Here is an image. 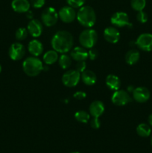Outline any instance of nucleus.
Returning <instances> with one entry per match:
<instances>
[{"mask_svg": "<svg viewBox=\"0 0 152 153\" xmlns=\"http://www.w3.org/2000/svg\"><path fill=\"white\" fill-rule=\"evenodd\" d=\"M75 67H76V70H77V71H78L80 73H82L83 71H84V70H86V62H85V61H77Z\"/></svg>", "mask_w": 152, "mask_h": 153, "instance_id": "nucleus-31", "label": "nucleus"}, {"mask_svg": "<svg viewBox=\"0 0 152 153\" xmlns=\"http://www.w3.org/2000/svg\"><path fill=\"white\" fill-rule=\"evenodd\" d=\"M131 4L132 8L137 11L143 10L146 5V0H131Z\"/></svg>", "mask_w": 152, "mask_h": 153, "instance_id": "nucleus-26", "label": "nucleus"}, {"mask_svg": "<svg viewBox=\"0 0 152 153\" xmlns=\"http://www.w3.org/2000/svg\"><path fill=\"white\" fill-rule=\"evenodd\" d=\"M75 118L76 120L82 123H86L89 120L90 115L85 111H78L75 114Z\"/></svg>", "mask_w": 152, "mask_h": 153, "instance_id": "nucleus-25", "label": "nucleus"}, {"mask_svg": "<svg viewBox=\"0 0 152 153\" xmlns=\"http://www.w3.org/2000/svg\"><path fill=\"white\" fill-rule=\"evenodd\" d=\"M75 10L71 6H64L62 8L60 9L59 13H58V16L60 19L66 23H69V22H73L76 18Z\"/></svg>", "mask_w": 152, "mask_h": 153, "instance_id": "nucleus-11", "label": "nucleus"}, {"mask_svg": "<svg viewBox=\"0 0 152 153\" xmlns=\"http://www.w3.org/2000/svg\"><path fill=\"white\" fill-rule=\"evenodd\" d=\"M98 40V34L96 31L87 28L82 31L79 36V42L83 47L91 49L93 47Z\"/></svg>", "mask_w": 152, "mask_h": 153, "instance_id": "nucleus-4", "label": "nucleus"}, {"mask_svg": "<svg viewBox=\"0 0 152 153\" xmlns=\"http://www.w3.org/2000/svg\"><path fill=\"white\" fill-rule=\"evenodd\" d=\"M46 0H31V4L35 8H40L45 4Z\"/></svg>", "mask_w": 152, "mask_h": 153, "instance_id": "nucleus-33", "label": "nucleus"}, {"mask_svg": "<svg viewBox=\"0 0 152 153\" xmlns=\"http://www.w3.org/2000/svg\"><path fill=\"white\" fill-rule=\"evenodd\" d=\"M28 49L31 55H32L34 57L39 56L43 52V44L38 40H31L29 43H28Z\"/></svg>", "mask_w": 152, "mask_h": 153, "instance_id": "nucleus-18", "label": "nucleus"}, {"mask_svg": "<svg viewBox=\"0 0 152 153\" xmlns=\"http://www.w3.org/2000/svg\"><path fill=\"white\" fill-rule=\"evenodd\" d=\"M136 44L141 50L145 52L152 51V34L143 33L137 39Z\"/></svg>", "mask_w": 152, "mask_h": 153, "instance_id": "nucleus-9", "label": "nucleus"}, {"mask_svg": "<svg viewBox=\"0 0 152 153\" xmlns=\"http://www.w3.org/2000/svg\"><path fill=\"white\" fill-rule=\"evenodd\" d=\"M80 79V73L77 70H68L62 76V82L68 88L75 87L79 83Z\"/></svg>", "mask_w": 152, "mask_h": 153, "instance_id": "nucleus-5", "label": "nucleus"}, {"mask_svg": "<svg viewBox=\"0 0 152 153\" xmlns=\"http://www.w3.org/2000/svg\"><path fill=\"white\" fill-rule=\"evenodd\" d=\"M151 146H152V135H151Z\"/></svg>", "mask_w": 152, "mask_h": 153, "instance_id": "nucleus-36", "label": "nucleus"}, {"mask_svg": "<svg viewBox=\"0 0 152 153\" xmlns=\"http://www.w3.org/2000/svg\"><path fill=\"white\" fill-rule=\"evenodd\" d=\"M79 23L86 28H91L93 26L96 21V14L90 6H82L77 11L76 15Z\"/></svg>", "mask_w": 152, "mask_h": 153, "instance_id": "nucleus-2", "label": "nucleus"}, {"mask_svg": "<svg viewBox=\"0 0 152 153\" xmlns=\"http://www.w3.org/2000/svg\"><path fill=\"white\" fill-rule=\"evenodd\" d=\"M72 153H80V152H72Z\"/></svg>", "mask_w": 152, "mask_h": 153, "instance_id": "nucleus-38", "label": "nucleus"}, {"mask_svg": "<svg viewBox=\"0 0 152 153\" xmlns=\"http://www.w3.org/2000/svg\"><path fill=\"white\" fill-rule=\"evenodd\" d=\"M28 31L32 37H38L43 32V25L38 19H31L28 24Z\"/></svg>", "mask_w": 152, "mask_h": 153, "instance_id": "nucleus-13", "label": "nucleus"}, {"mask_svg": "<svg viewBox=\"0 0 152 153\" xmlns=\"http://www.w3.org/2000/svg\"><path fill=\"white\" fill-rule=\"evenodd\" d=\"M104 103L99 100H95L90 104L89 111L92 117H99L104 112Z\"/></svg>", "mask_w": 152, "mask_h": 153, "instance_id": "nucleus-15", "label": "nucleus"}, {"mask_svg": "<svg viewBox=\"0 0 152 153\" xmlns=\"http://www.w3.org/2000/svg\"><path fill=\"white\" fill-rule=\"evenodd\" d=\"M42 22L48 27L53 26L58 19V13L54 7H49L45 9L41 14Z\"/></svg>", "mask_w": 152, "mask_h": 153, "instance_id": "nucleus-6", "label": "nucleus"}, {"mask_svg": "<svg viewBox=\"0 0 152 153\" xmlns=\"http://www.w3.org/2000/svg\"><path fill=\"white\" fill-rule=\"evenodd\" d=\"M140 58V54L137 49H131L125 55V61L129 65H134L137 64Z\"/></svg>", "mask_w": 152, "mask_h": 153, "instance_id": "nucleus-21", "label": "nucleus"}, {"mask_svg": "<svg viewBox=\"0 0 152 153\" xmlns=\"http://www.w3.org/2000/svg\"><path fill=\"white\" fill-rule=\"evenodd\" d=\"M58 60V52L55 50H49L46 52L43 55V61L47 65H51L56 62Z\"/></svg>", "mask_w": 152, "mask_h": 153, "instance_id": "nucleus-22", "label": "nucleus"}, {"mask_svg": "<svg viewBox=\"0 0 152 153\" xmlns=\"http://www.w3.org/2000/svg\"><path fill=\"white\" fill-rule=\"evenodd\" d=\"M86 0H66L69 6H71L73 8H77L83 5Z\"/></svg>", "mask_w": 152, "mask_h": 153, "instance_id": "nucleus-28", "label": "nucleus"}, {"mask_svg": "<svg viewBox=\"0 0 152 153\" xmlns=\"http://www.w3.org/2000/svg\"><path fill=\"white\" fill-rule=\"evenodd\" d=\"M70 56L73 60L76 61H86L87 59L88 52L84 47L81 46H76L70 52Z\"/></svg>", "mask_w": 152, "mask_h": 153, "instance_id": "nucleus-16", "label": "nucleus"}, {"mask_svg": "<svg viewBox=\"0 0 152 153\" xmlns=\"http://www.w3.org/2000/svg\"><path fill=\"white\" fill-rule=\"evenodd\" d=\"M90 126L94 129H98L101 126V121H100L99 117H92L90 121Z\"/></svg>", "mask_w": 152, "mask_h": 153, "instance_id": "nucleus-30", "label": "nucleus"}, {"mask_svg": "<svg viewBox=\"0 0 152 153\" xmlns=\"http://www.w3.org/2000/svg\"><path fill=\"white\" fill-rule=\"evenodd\" d=\"M1 66L0 65V73H1Z\"/></svg>", "mask_w": 152, "mask_h": 153, "instance_id": "nucleus-37", "label": "nucleus"}, {"mask_svg": "<svg viewBox=\"0 0 152 153\" xmlns=\"http://www.w3.org/2000/svg\"><path fill=\"white\" fill-rule=\"evenodd\" d=\"M73 37L71 33L66 31H59L55 33L52 39V46L54 50L64 54L70 51L72 48Z\"/></svg>", "mask_w": 152, "mask_h": 153, "instance_id": "nucleus-1", "label": "nucleus"}, {"mask_svg": "<svg viewBox=\"0 0 152 153\" xmlns=\"http://www.w3.org/2000/svg\"><path fill=\"white\" fill-rule=\"evenodd\" d=\"M82 81L85 85H88V86H92V85H95V82L97 81L96 75L94 72L91 71V70H84L82 73L81 76H80Z\"/></svg>", "mask_w": 152, "mask_h": 153, "instance_id": "nucleus-20", "label": "nucleus"}, {"mask_svg": "<svg viewBox=\"0 0 152 153\" xmlns=\"http://www.w3.org/2000/svg\"><path fill=\"white\" fill-rule=\"evenodd\" d=\"M112 102L117 106H124L131 101V98L128 92L123 90H118L114 92L111 97Z\"/></svg>", "mask_w": 152, "mask_h": 153, "instance_id": "nucleus-8", "label": "nucleus"}, {"mask_svg": "<svg viewBox=\"0 0 152 153\" xmlns=\"http://www.w3.org/2000/svg\"><path fill=\"white\" fill-rule=\"evenodd\" d=\"M110 22H111L112 25H114L115 27H118V28L131 25L128 15L122 11L116 12L115 13H113L110 18Z\"/></svg>", "mask_w": 152, "mask_h": 153, "instance_id": "nucleus-7", "label": "nucleus"}, {"mask_svg": "<svg viewBox=\"0 0 152 153\" xmlns=\"http://www.w3.org/2000/svg\"><path fill=\"white\" fill-rule=\"evenodd\" d=\"M137 19L140 23H145L148 19V14L145 12L141 10V11H139L138 13H137Z\"/></svg>", "mask_w": 152, "mask_h": 153, "instance_id": "nucleus-29", "label": "nucleus"}, {"mask_svg": "<svg viewBox=\"0 0 152 153\" xmlns=\"http://www.w3.org/2000/svg\"><path fill=\"white\" fill-rule=\"evenodd\" d=\"M88 56H89V58L92 61L95 60L98 56V51L96 49H95V48H91L89 52H88Z\"/></svg>", "mask_w": 152, "mask_h": 153, "instance_id": "nucleus-32", "label": "nucleus"}, {"mask_svg": "<svg viewBox=\"0 0 152 153\" xmlns=\"http://www.w3.org/2000/svg\"><path fill=\"white\" fill-rule=\"evenodd\" d=\"M137 133L140 137H147L151 134V128L148 124L141 123L137 127Z\"/></svg>", "mask_w": 152, "mask_h": 153, "instance_id": "nucleus-23", "label": "nucleus"}, {"mask_svg": "<svg viewBox=\"0 0 152 153\" xmlns=\"http://www.w3.org/2000/svg\"><path fill=\"white\" fill-rule=\"evenodd\" d=\"M25 53V49L21 43L16 42L13 43L9 48L8 54L10 58L13 61H19L24 57Z\"/></svg>", "mask_w": 152, "mask_h": 153, "instance_id": "nucleus-10", "label": "nucleus"}, {"mask_svg": "<svg viewBox=\"0 0 152 153\" xmlns=\"http://www.w3.org/2000/svg\"><path fill=\"white\" fill-rule=\"evenodd\" d=\"M104 37L108 43H116L120 39V33L115 27H107L104 31Z\"/></svg>", "mask_w": 152, "mask_h": 153, "instance_id": "nucleus-14", "label": "nucleus"}, {"mask_svg": "<svg viewBox=\"0 0 152 153\" xmlns=\"http://www.w3.org/2000/svg\"><path fill=\"white\" fill-rule=\"evenodd\" d=\"M22 68L27 76L34 77L38 76L41 73L43 65L42 61L37 57H29L23 61Z\"/></svg>", "mask_w": 152, "mask_h": 153, "instance_id": "nucleus-3", "label": "nucleus"}, {"mask_svg": "<svg viewBox=\"0 0 152 153\" xmlns=\"http://www.w3.org/2000/svg\"><path fill=\"white\" fill-rule=\"evenodd\" d=\"M150 91L145 87H138L133 91V97L137 102H146L150 99Z\"/></svg>", "mask_w": 152, "mask_h": 153, "instance_id": "nucleus-12", "label": "nucleus"}, {"mask_svg": "<svg viewBox=\"0 0 152 153\" xmlns=\"http://www.w3.org/2000/svg\"><path fill=\"white\" fill-rule=\"evenodd\" d=\"M74 98H75L76 100H84L86 97V93L83 92V91H77L73 95Z\"/></svg>", "mask_w": 152, "mask_h": 153, "instance_id": "nucleus-34", "label": "nucleus"}, {"mask_svg": "<svg viewBox=\"0 0 152 153\" xmlns=\"http://www.w3.org/2000/svg\"><path fill=\"white\" fill-rule=\"evenodd\" d=\"M71 58V56L66 55V53L62 54V55L60 57L59 61H58L60 67L62 69H63V70L68 69L72 64Z\"/></svg>", "mask_w": 152, "mask_h": 153, "instance_id": "nucleus-24", "label": "nucleus"}, {"mask_svg": "<svg viewBox=\"0 0 152 153\" xmlns=\"http://www.w3.org/2000/svg\"><path fill=\"white\" fill-rule=\"evenodd\" d=\"M11 7L17 13H25L30 8V2L28 0H13Z\"/></svg>", "mask_w": 152, "mask_h": 153, "instance_id": "nucleus-17", "label": "nucleus"}, {"mask_svg": "<svg viewBox=\"0 0 152 153\" xmlns=\"http://www.w3.org/2000/svg\"><path fill=\"white\" fill-rule=\"evenodd\" d=\"M106 85L112 91H118L121 86V81L117 76L110 74L106 78Z\"/></svg>", "mask_w": 152, "mask_h": 153, "instance_id": "nucleus-19", "label": "nucleus"}, {"mask_svg": "<svg viewBox=\"0 0 152 153\" xmlns=\"http://www.w3.org/2000/svg\"><path fill=\"white\" fill-rule=\"evenodd\" d=\"M148 123L152 127V114L149 115L148 118Z\"/></svg>", "mask_w": 152, "mask_h": 153, "instance_id": "nucleus-35", "label": "nucleus"}, {"mask_svg": "<svg viewBox=\"0 0 152 153\" xmlns=\"http://www.w3.org/2000/svg\"><path fill=\"white\" fill-rule=\"evenodd\" d=\"M28 30L25 28H19L16 30V38L18 40H25V38L28 36Z\"/></svg>", "mask_w": 152, "mask_h": 153, "instance_id": "nucleus-27", "label": "nucleus"}]
</instances>
